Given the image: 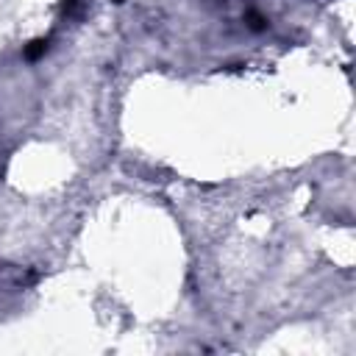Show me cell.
Listing matches in <instances>:
<instances>
[{
  "label": "cell",
  "mask_w": 356,
  "mask_h": 356,
  "mask_svg": "<svg viewBox=\"0 0 356 356\" xmlns=\"http://www.w3.org/2000/svg\"><path fill=\"white\" fill-rule=\"evenodd\" d=\"M44 50H47V39H36V42H31V47H25V56L28 58H39Z\"/></svg>",
  "instance_id": "cell-1"
}]
</instances>
